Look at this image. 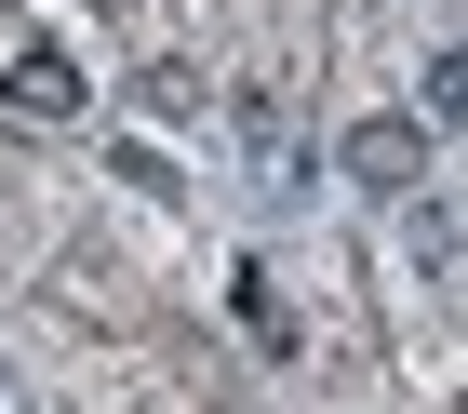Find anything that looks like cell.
Wrapping results in <instances>:
<instances>
[{
	"label": "cell",
	"mask_w": 468,
	"mask_h": 414,
	"mask_svg": "<svg viewBox=\"0 0 468 414\" xmlns=\"http://www.w3.org/2000/svg\"><path fill=\"white\" fill-rule=\"evenodd\" d=\"M335 161H348V187H375V201H415V187H429V121H415V107H375V121H348Z\"/></svg>",
	"instance_id": "6da1fadb"
},
{
	"label": "cell",
	"mask_w": 468,
	"mask_h": 414,
	"mask_svg": "<svg viewBox=\"0 0 468 414\" xmlns=\"http://www.w3.org/2000/svg\"><path fill=\"white\" fill-rule=\"evenodd\" d=\"M0 94L27 107V121H80V107H94V80H80V54H68V40L0 27Z\"/></svg>",
	"instance_id": "7a4b0ae2"
},
{
	"label": "cell",
	"mask_w": 468,
	"mask_h": 414,
	"mask_svg": "<svg viewBox=\"0 0 468 414\" xmlns=\"http://www.w3.org/2000/svg\"><path fill=\"white\" fill-rule=\"evenodd\" d=\"M228 134H241V161L268 174V187H294V107H282V80H241V94H228Z\"/></svg>",
	"instance_id": "3957f363"
},
{
	"label": "cell",
	"mask_w": 468,
	"mask_h": 414,
	"mask_svg": "<svg viewBox=\"0 0 468 414\" xmlns=\"http://www.w3.org/2000/svg\"><path fill=\"white\" fill-rule=\"evenodd\" d=\"M228 308H241V347H254V361H294V347H308V334H294V308H282V281L254 268V254L228 268Z\"/></svg>",
	"instance_id": "277c9868"
},
{
	"label": "cell",
	"mask_w": 468,
	"mask_h": 414,
	"mask_svg": "<svg viewBox=\"0 0 468 414\" xmlns=\"http://www.w3.org/2000/svg\"><path fill=\"white\" fill-rule=\"evenodd\" d=\"M415 121H429V134H468V40H455V54H429V80H415Z\"/></svg>",
	"instance_id": "5b68a950"
},
{
	"label": "cell",
	"mask_w": 468,
	"mask_h": 414,
	"mask_svg": "<svg viewBox=\"0 0 468 414\" xmlns=\"http://www.w3.org/2000/svg\"><path fill=\"white\" fill-rule=\"evenodd\" d=\"M134 107H147V121H201V80H187V68H147Z\"/></svg>",
	"instance_id": "8992f818"
}]
</instances>
